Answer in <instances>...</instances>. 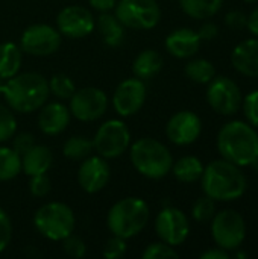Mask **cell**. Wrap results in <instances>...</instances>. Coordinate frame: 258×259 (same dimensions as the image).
I'll return each instance as SVG.
<instances>
[{
    "instance_id": "e575fe53",
    "label": "cell",
    "mask_w": 258,
    "mask_h": 259,
    "mask_svg": "<svg viewBox=\"0 0 258 259\" xmlns=\"http://www.w3.org/2000/svg\"><path fill=\"white\" fill-rule=\"evenodd\" d=\"M126 253V240L113 235L111 238H108V241L105 243L103 247V256L106 259H119L125 256Z\"/></svg>"
},
{
    "instance_id": "4316f807",
    "label": "cell",
    "mask_w": 258,
    "mask_h": 259,
    "mask_svg": "<svg viewBox=\"0 0 258 259\" xmlns=\"http://www.w3.org/2000/svg\"><path fill=\"white\" fill-rule=\"evenodd\" d=\"M21 171V156L9 147H0V182L17 178Z\"/></svg>"
},
{
    "instance_id": "603a6c76",
    "label": "cell",
    "mask_w": 258,
    "mask_h": 259,
    "mask_svg": "<svg viewBox=\"0 0 258 259\" xmlns=\"http://www.w3.org/2000/svg\"><path fill=\"white\" fill-rule=\"evenodd\" d=\"M97 26L106 46L117 47L122 44L125 38V26L116 17V14L113 15L109 12H102V15L97 20Z\"/></svg>"
},
{
    "instance_id": "8fae6325",
    "label": "cell",
    "mask_w": 258,
    "mask_h": 259,
    "mask_svg": "<svg viewBox=\"0 0 258 259\" xmlns=\"http://www.w3.org/2000/svg\"><path fill=\"white\" fill-rule=\"evenodd\" d=\"M68 100L70 114L81 121H94L100 118L108 109L106 94L94 87L76 90Z\"/></svg>"
},
{
    "instance_id": "52a82bcc",
    "label": "cell",
    "mask_w": 258,
    "mask_h": 259,
    "mask_svg": "<svg viewBox=\"0 0 258 259\" xmlns=\"http://www.w3.org/2000/svg\"><path fill=\"white\" fill-rule=\"evenodd\" d=\"M211 237L216 246L224 250L239 249L246 238L245 219L234 209L216 212L211 219Z\"/></svg>"
},
{
    "instance_id": "9c48e42d",
    "label": "cell",
    "mask_w": 258,
    "mask_h": 259,
    "mask_svg": "<svg viewBox=\"0 0 258 259\" xmlns=\"http://www.w3.org/2000/svg\"><path fill=\"white\" fill-rule=\"evenodd\" d=\"M94 150L102 158H117L131 146V132L122 120H108L93 138Z\"/></svg>"
},
{
    "instance_id": "277c9868",
    "label": "cell",
    "mask_w": 258,
    "mask_h": 259,
    "mask_svg": "<svg viewBox=\"0 0 258 259\" xmlns=\"http://www.w3.org/2000/svg\"><path fill=\"white\" fill-rule=\"evenodd\" d=\"M149 222V206L143 199L126 197L116 202L106 217L108 229L113 235L129 240L138 235Z\"/></svg>"
},
{
    "instance_id": "3957f363",
    "label": "cell",
    "mask_w": 258,
    "mask_h": 259,
    "mask_svg": "<svg viewBox=\"0 0 258 259\" xmlns=\"http://www.w3.org/2000/svg\"><path fill=\"white\" fill-rule=\"evenodd\" d=\"M49 80L38 73L15 74L5 80L2 96L15 112L29 114L38 111L49 99Z\"/></svg>"
},
{
    "instance_id": "9a60e30c",
    "label": "cell",
    "mask_w": 258,
    "mask_h": 259,
    "mask_svg": "<svg viewBox=\"0 0 258 259\" xmlns=\"http://www.w3.org/2000/svg\"><path fill=\"white\" fill-rule=\"evenodd\" d=\"M56 26L61 35L68 38H84L90 35L96 27L93 14L78 5L64 8L56 17Z\"/></svg>"
},
{
    "instance_id": "5b68a950",
    "label": "cell",
    "mask_w": 258,
    "mask_h": 259,
    "mask_svg": "<svg viewBox=\"0 0 258 259\" xmlns=\"http://www.w3.org/2000/svg\"><path fill=\"white\" fill-rule=\"evenodd\" d=\"M131 162L144 178L163 179L172 171L173 156L158 140L140 138L131 146Z\"/></svg>"
},
{
    "instance_id": "484cf974",
    "label": "cell",
    "mask_w": 258,
    "mask_h": 259,
    "mask_svg": "<svg viewBox=\"0 0 258 259\" xmlns=\"http://www.w3.org/2000/svg\"><path fill=\"white\" fill-rule=\"evenodd\" d=\"M179 2L182 11L195 20H207L216 15L224 5V0H179Z\"/></svg>"
},
{
    "instance_id": "83f0119b",
    "label": "cell",
    "mask_w": 258,
    "mask_h": 259,
    "mask_svg": "<svg viewBox=\"0 0 258 259\" xmlns=\"http://www.w3.org/2000/svg\"><path fill=\"white\" fill-rule=\"evenodd\" d=\"M94 150L93 146V140H88L85 137H71L64 143L62 147V153L65 158L73 159V161H82L85 158H88Z\"/></svg>"
},
{
    "instance_id": "bcb514c9",
    "label": "cell",
    "mask_w": 258,
    "mask_h": 259,
    "mask_svg": "<svg viewBox=\"0 0 258 259\" xmlns=\"http://www.w3.org/2000/svg\"><path fill=\"white\" fill-rule=\"evenodd\" d=\"M6 79H0V94H2V88H3V83H5Z\"/></svg>"
},
{
    "instance_id": "8992f818",
    "label": "cell",
    "mask_w": 258,
    "mask_h": 259,
    "mask_svg": "<svg viewBox=\"0 0 258 259\" xmlns=\"http://www.w3.org/2000/svg\"><path fill=\"white\" fill-rule=\"evenodd\" d=\"M36 231L47 240L62 241L75 231L76 219L70 206L61 202L43 205L33 215Z\"/></svg>"
},
{
    "instance_id": "1f68e13d",
    "label": "cell",
    "mask_w": 258,
    "mask_h": 259,
    "mask_svg": "<svg viewBox=\"0 0 258 259\" xmlns=\"http://www.w3.org/2000/svg\"><path fill=\"white\" fill-rule=\"evenodd\" d=\"M17 131V120L9 108L0 103V143L9 141Z\"/></svg>"
},
{
    "instance_id": "44dd1931",
    "label": "cell",
    "mask_w": 258,
    "mask_h": 259,
    "mask_svg": "<svg viewBox=\"0 0 258 259\" xmlns=\"http://www.w3.org/2000/svg\"><path fill=\"white\" fill-rule=\"evenodd\" d=\"M52 152L46 146L35 144L21 156V170L29 176L46 175L52 167Z\"/></svg>"
},
{
    "instance_id": "cb8c5ba5",
    "label": "cell",
    "mask_w": 258,
    "mask_h": 259,
    "mask_svg": "<svg viewBox=\"0 0 258 259\" xmlns=\"http://www.w3.org/2000/svg\"><path fill=\"white\" fill-rule=\"evenodd\" d=\"M23 50L14 42L0 44V79H9L15 76L21 67Z\"/></svg>"
},
{
    "instance_id": "f546056e",
    "label": "cell",
    "mask_w": 258,
    "mask_h": 259,
    "mask_svg": "<svg viewBox=\"0 0 258 259\" xmlns=\"http://www.w3.org/2000/svg\"><path fill=\"white\" fill-rule=\"evenodd\" d=\"M49 90L55 97L62 99V100H68L76 91L75 82L67 74H62V73L52 76V79L49 80Z\"/></svg>"
},
{
    "instance_id": "7dc6e473",
    "label": "cell",
    "mask_w": 258,
    "mask_h": 259,
    "mask_svg": "<svg viewBox=\"0 0 258 259\" xmlns=\"http://www.w3.org/2000/svg\"><path fill=\"white\" fill-rule=\"evenodd\" d=\"M245 2H248V3H254V2H258V0H245Z\"/></svg>"
},
{
    "instance_id": "e0dca14e",
    "label": "cell",
    "mask_w": 258,
    "mask_h": 259,
    "mask_svg": "<svg viewBox=\"0 0 258 259\" xmlns=\"http://www.w3.org/2000/svg\"><path fill=\"white\" fill-rule=\"evenodd\" d=\"M111 178V168L102 156H88L82 159L78 170V182L81 188L88 194L102 191Z\"/></svg>"
},
{
    "instance_id": "30bf717a",
    "label": "cell",
    "mask_w": 258,
    "mask_h": 259,
    "mask_svg": "<svg viewBox=\"0 0 258 259\" xmlns=\"http://www.w3.org/2000/svg\"><path fill=\"white\" fill-rule=\"evenodd\" d=\"M207 100L208 105L220 115L231 117L234 115L242 106V91L239 85L225 76L213 77L208 82L207 90Z\"/></svg>"
},
{
    "instance_id": "ac0fdd59",
    "label": "cell",
    "mask_w": 258,
    "mask_h": 259,
    "mask_svg": "<svg viewBox=\"0 0 258 259\" xmlns=\"http://www.w3.org/2000/svg\"><path fill=\"white\" fill-rule=\"evenodd\" d=\"M70 115V109L59 102L44 103L38 114V126L46 135H59L68 126Z\"/></svg>"
},
{
    "instance_id": "ab89813d",
    "label": "cell",
    "mask_w": 258,
    "mask_h": 259,
    "mask_svg": "<svg viewBox=\"0 0 258 259\" xmlns=\"http://www.w3.org/2000/svg\"><path fill=\"white\" fill-rule=\"evenodd\" d=\"M225 24L233 30L243 29L248 24V15L242 11H230L225 15Z\"/></svg>"
},
{
    "instance_id": "d4e9b609",
    "label": "cell",
    "mask_w": 258,
    "mask_h": 259,
    "mask_svg": "<svg viewBox=\"0 0 258 259\" xmlns=\"http://www.w3.org/2000/svg\"><path fill=\"white\" fill-rule=\"evenodd\" d=\"M173 176L184 184H192L201 179L204 173V165L199 158L196 156H184L173 162L172 165Z\"/></svg>"
},
{
    "instance_id": "d6986e66",
    "label": "cell",
    "mask_w": 258,
    "mask_h": 259,
    "mask_svg": "<svg viewBox=\"0 0 258 259\" xmlns=\"http://www.w3.org/2000/svg\"><path fill=\"white\" fill-rule=\"evenodd\" d=\"M201 47V38L198 32L189 27H179L167 35L166 49L170 55L179 59L193 56Z\"/></svg>"
},
{
    "instance_id": "60d3db41",
    "label": "cell",
    "mask_w": 258,
    "mask_h": 259,
    "mask_svg": "<svg viewBox=\"0 0 258 259\" xmlns=\"http://www.w3.org/2000/svg\"><path fill=\"white\" fill-rule=\"evenodd\" d=\"M217 33H219V29L214 23H204L198 30L201 41H211L217 36Z\"/></svg>"
},
{
    "instance_id": "f35d334b",
    "label": "cell",
    "mask_w": 258,
    "mask_h": 259,
    "mask_svg": "<svg viewBox=\"0 0 258 259\" xmlns=\"http://www.w3.org/2000/svg\"><path fill=\"white\" fill-rule=\"evenodd\" d=\"M14 141H12V149L20 155L23 156L32 146H35V138L32 134H20V135H15L12 137Z\"/></svg>"
},
{
    "instance_id": "f1b7e54d",
    "label": "cell",
    "mask_w": 258,
    "mask_h": 259,
    "mask_svg": "<svg viewBox=\"0 0 258 259\" xmlns=\"http://www.w3.org/2000/svg\"><path fill=\"white\" fill-rule=\"evenodd\" d=\"M186 76L196 83H208L216 76V68L208 59H193L186 65Z\"/></svg>"
},
{
    "instance_id": "4fadbf2b",
    "label": "cell",
    "mask_w": 258,
    "mask_h": 259,
    "mask_svg": "<svg viewBox=\"0 0 258 259\" xmlns=\"http://www.w3.org/2000/svg\"><path fill=\"white\" fill-rule=\"evenodd\" d=\"M155 231L161 241L167 243L169 246H181L189 234H190V223L187 215L178 208H164L155 220Z\"/></svg>"
},
{
    "instance_id": "74e56055",
    "label": "cell",
    "mask_w": 258,
    "mask_h": 259,
    "mask_svg": "<svg viewBox=\"0 0 258 259\" xmlns=\"http://www.w3.org/2000/svg\"><path fill=\"white\" fill-rule=\"evenodd\" d=\"M12 238V223L8 214L0 208V253L6 250Z\"/></svg>"
},
{
    "instance_id": "b9f144b4",
    "label": "cell",
    "mask_w": 258,
    "mask_h": 259,
    "mask_svg": "<svg viewBox=\"0 0 258 259\" xmlns=\"http://www.w3.org/2000/svg\"><path fill=\"white\" fill-rule=\"evenodd\" d=\"M88 3L100 12H109L116 8L117 0H88Z\"/></svg>"
},
{
    "instance_id": "6da1fadb",
    "label": "cell",
    "mask_w": 258,
    "mask_h": 259,
    "mask_svg": "<svg viewBox=\"0 0 258 259\" xmlns=\"http://www.w3.org/2000/svg\"><path fill=\"white\" fill-rule=\"evenodd\" d=\"M220 156L236 165L248 167L258 162V134L249 123L233 120L225 123L217 134Z\"/></svg>"
},
{
    "instance_id": "d6a6232c",
    "label": "cell",
    "mask_w": 258,
    "mask_h": 259,
    "mask_svg": "<svg viewBox=\"0 0 258 259\" xmlns=\"http://www.w3.org/2000/svg\"><path fill=\"white\" fill-rule=\"evenodd\" d=\"M143 259H167V258H178V252L173 249V246H169L167 243H152L148 246L143 252Z\"/></svg>"
},
{
    "instance_id": "4dcf8cb0",
    "label": "cell",
    "mask_w": 258,
    "mask_h": 259,
    "mask_svg": "<svg viewBox=\"0 0 258 259\" xmlns=\"http://www.w3.org/2000/svg\"><path fill=\"white\" fill-rule=\"evenodd\" d=\"M214 214H216V200H213L211 197L205 196V197L198 199L193 203L192 215H193V219L196 222H199V223L211 222V219L214 217Z\"/></svg>"
},
{
    "instance_id": "2e32d148",
    "label": "cell",
    "mask_w": 258,
    "mask_h": 259,
    "mask_svg": "<svg viewBox=\"0 0 258 259\" xmlns=\"http://www.w3.org/2000/svg\"><path fill=\"white\" fill-rule=\"evenodd\" d=\"M202 132L201 118L192 111L176 112L166 126L167 138L176 146H189L195 143Z\"/></svg>"
},
{
    "instance_id": "7a4b0ae2",
    "label": "cell",
    "mask_w": 258,
    "mask_h": 259,
    "mask_svg": "<svg viewBox=\"0 0 258 259\" xmlns=\"http://www.w3.org/2000/svg\"><path fill=\"white\" fill-rule=\"evenodd\" d=\"M201 182L205 196L216 202L237 200L246 193L248 188L246 176L240 167L224 158L211 161L207 167H204Z\"/></svg>"
},
{
    "instance_id": "8d00e7d4",
    "label": "cell",
    "mask_w": 258,
    "mask_h": 259,
    "mask_svg": "<svg viewBox=\"0 0 258 259\" xmlns=\"http://www.w3.org/2000/svg\"><path fill=\"white\" fill-rule=\"evenodd\" d=\"M62 241H64V252H65L68 256L78 259L85 256V253H87V246H85V243H84L81 238H78V237H75V235L71 234L70 237H67V238L62 240Z\"/></svg>"
},
{
    "instance_id": "5bb4252c",
    "label": "cell",
    "mask_w": 258,
    "mask_h": 259,
    "mask_svg": "<svg viewBox=\"0 0 258 259\" xmlns=\"http://www.w3.org/2000/svg\"><path fill=\"white\" fill-rule=\"evenodd\" d=\"M146 100V85L138 77L120 82L113 94V106L120 117L137 114Z\"/></svg>"
},
{
    "instance_id": "ee69618b",
    "label": "cell",
    "mask_w": 258,
    "mask_h": 259,
    "mask_svg": "<svg viewBox=\"0 0 258 259\" xmlns=\"http://www.w3.org/2000/svg\"><path fill=\"white\" fill-rule=\"evenodd\" d=\"M246 27L249 29L251 33L258 36V8H255L249 15H248V24Z\"/></svg>"
},
{
    "instance_id": "ffe728a7",
    "label": "cell",
    "mask_w": 258,
    "mask_h": 259,
    "mask_svg": "<svg viewBox=\"0 0 258 259\" xmlns=\"http://www.w3.org/2000/svg\"><path fill=\"white\" fill-rule=\"evenodd\" d=\"M234 68L248 77H258V38L245 39L231 53Z\"/></svg>"
},
{
    "instance_id": "7402d4cb",
    "label": "cell",
    "mask_w": 258,
    "mask_h": 259,
    "mask_svg": "<svg viewBox=\"0 0 258 259\" xmlns=\"http://www.w3.org/2000/svg\"><path fill=\"white\" fill-rule=\"evenodd\" d=\"M163 68V56L152 49L138 53L132 64V71L138 79H152Z\"/></svg>"
},
{
    "instance_id": "f6af8a7d",
    "label": "cell",
    "mask_w": 258,
    "mask_h": 259,
    "mask_svg": "<svg viewBox=\"0 0 258 259\" xmlns=\"http://www.w3.org/2000/svg\"><path fill=\"white\" fill-rule=\"evenodd\" d=\"M246 253H236V258H246Z\"/></svg>"
},
{
    "instance_id": "d590c367",
    "label": "cell",
    "mask_w": 258,
    "mask_h": 259,
    "mask_svg": "<svg viewBox=\"0 0 258 259\" xmlns=\"http://www.w3.org/2000/svg\"><path fill=\"white\" fill-rule=\"evenodd\" d=\"M52 184L50 179L46 175H36V176H30V184H29V190L30 194L35 197H44L50 193Z\"/></svg>"
},
{
    "instance_id": "7c38bea8",
    "label": "cell",
    "mask_w": 258,
    "mask_h": 259,
    "mask_svg": "<svg viewBox=\"0 0 258 259\" xmlns=\"http://www.w3.org/2000/svg\"><path fill=\"white\" fill-rule=\"evenodd\" d=\"M61 46V33L58 29L40 23L29 26L20 39V49L32 56H49Z\"/></svg>"
},
{
    "instance_id": "7bdbcfd3",
    "label": "cell",
    "mask_w": 258,
    "mask_h": 259,
    "mask_svg": "<svg viewBox=\"0 0 258 259\" xmlns=\"http://www.w3.org/2000/svg\"><path fill=\"white\" fill-rule=\"evenodd\" d=\"M230 258V253L228 250H224L220 247H216V249H210L207 252H204L201 255V259H228Z\"/></svg>"
},
{
    "instance_id": "836d02e7",
    "label": "cell",
    "mask_w": 258,
    "mask_h": 259,
    "mask_svg": "<svg viewBox=\"0 0 258 259\" xmlns=\"http://www.w3.org/2000/svg\"><path fill=\"white\" fill-rule=\"evenodd\" d=\"M243 112L248 120V123L254 127H258V90L249 93L243 100Z\"/></svg>"
},
{
    "instance_id": "ba28073f",
    "label": "cell",
    "mask_w": 258,
    "mask_h": 259,
    "mask_svg": "<svg viewBox=\"0 0 258 259\" xmlns=\"http://www.w3.org/2000/svg\"><path fill=\"white\" fill-rule=\"evenodd\" d=\"M116 17L129 29H154L161 20L157 0H117Z\"/></svg>"
}]
</instances>
